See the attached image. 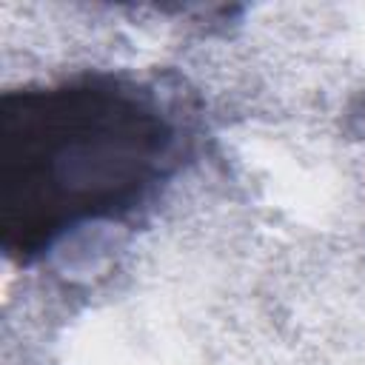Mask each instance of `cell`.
<instances>
[{
	"mask_svg": "<svg viewBox=\"0 0 365 365\" xmlns=\"http://www.w3.org/2000/svg\"><path fill=\"white\" fill-rule=\"evenodd\" d=\"M177 103L123 71H86L0 97V245L17 265L71 234L123 222L180 171Z\"/></svg>",
	"mask_w": 365,
	"mask_h": 365,
	"instance_id": "1",
	"label": "cell"
}]
</instances>
